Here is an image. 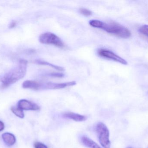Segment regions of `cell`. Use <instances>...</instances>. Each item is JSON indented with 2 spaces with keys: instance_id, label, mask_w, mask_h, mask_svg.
<instances>
[{
  "instance_id": "cell-13",
  "label": "cell",
  "mask_w": 148,
  "mask_h": 148,
  "mask_svg": "<svg viewBox=\"0 0 148 148\" xmlns=\"http://www.w3.org/2000/svg\"><path fill=\"white\" fill-rule=\"evenodd\" d=\"M12 112L17 117L21 119H23L24 117V114L23 110L18 107H13L11 108Z\"/></svg>"
},
{
  "instance_id": "cell-12",
  "label": "cell",
  "mask_w": 148,
  "mask_h": 148,
  "mask_svg": "<svg viewBox=\"0 0 148 148\" xmlns=\"http://www.w3.org/2000/svg\"><path fill=\"white\" fill-rule=\"evenodd\" d=\"M36 63L39 65H43V66H49L51 67L52 68L56 70L60 71H63L64 70V69L61 67L60 66H56V65H53L52 63H49L48 62L45 61H40V60H36L35 61Z\"/></svg>"
},
{
  "instance_id": "cell-20",
  "label": "cell",
  "mask_w": 148,
  "mask_h": 148,
  "mask_svg": "<svg viewBox=\"0 0 148 148\" xmlns=\"http://www.w3.org/2000/svg\"><path fill=\"white\" fill-rule=\"evenodd\" d=\"M131 148V147H128V148Z\"/></svg>"
},
{
  "instance_id": "cell-6",
  "label": "cell",
  "mask_w": 148,
  "mask_h": 148,
  "mask_svg": "<svg viewBox=\"0 0 148 148\" xmlns=\"http://www.w3.org/2000/svg\"><path fill=\"white\" fill-rule=\"evenodd\" d=\"M98 54L101 57L113 60L114 61L117 62L124 65L127 64V63L124 59L110 50L104 49H101L98 50Z\"/></svg>"
},
{
  "instance_id": "cell-10",
  "label": "cell",
  "mask_w": 148,
  "mask_h": 148,
  "mask_svg": "<svg viewBox=\"0 0 148 148\" xmlns=\"http://www.w3.org/2000/svg\"><path fill=\"white\" fill-rule=\"evenodd\" d=\"M2 138L7 146H12L15 143V136L13 134L9 133H4L2 135Z\"/></svg>"
},
{
  "instance_id": "cell-7",
  "label": "cell",
  "mask_w": 148,
  "mask_h": 148,
  "mask_svg": "<svg viewBox=\"0 0 148 148\" xmlns=\"http://www.w3.org/2000/svg\"><path fill=\"white\" fill-rule=\"evenodd\" d=\"M17 107L23 110H40V107L38 105L25 99L20 100L18 102Z\"/></svg>"
},
{
  "instance_id": "cell-11",
  "label": "cell",
  "mask_w": 148,
  "mask_h": 148,
  "mask_svg": "<svg viewBox=\"0 0 148 148\" xmlns=\"http://www.w3.org/2000/svg\"><path fill=\"white\" fill-rule=\"evenodd\" d=\"M82 143L85 147L89 148H101L94 141L87 136H83L81 139Z\"/></svg>"
},
{
  "instance_id": "cell-17",
  "label": "cell",
  "mask_w": 148,
  "mask_h": 148,
  "mask_svg": "<svg viewBox=\"0 0 148 148\" xmlns=\"http://www.w3.org/2000/svg\"><path fill=\"white\" fill-rule=\"evenodd\" d=\"M35 148H48L43 143L40 142H36L34 144Z\"/></svg>"
},
{
  "instance_id": "cell-19",
  "label": "cell",
  "mask_w": 148,
  "mask_h": 148,
  "mask_svg": "<svg viewBox=\"0 0 148 148\" xmlns=\"http://www.w3.org/2000/svg\"><path fill=\"white\" fill-rule=\"evenodd\" d=\"M4 129V123L0 121V132L2 131Z\"/></svg>"
},
{
  "instance_id": "cell-16",
  "label": "cell",
  "mask_w": 148,
  "mask_h": 148,
  "mask_svg": "<svg viewBox=\"0 0 148 148\" xmlns=\"http://www.w3.org/2000/svg\"><path fill=\"white\" fill-rule=\"evenodd\" d=\"M49 75L52 77H58V78H61L64 76V74L63 73H51L49 74Z\"/></svg>"
},
{
  "instance_id": "cell-8",
  "label": "cell",
  "mask_w": 148,
  "mask_h": 148,
  "mask_svg": "<svg viewBox=\"0 0 148 148\" xmlns=\"http://www.w3.org/2000/svg\"><path fill=\"white\" fill-rule=\"evenodd\" d=\"M63 117L65 118L71 119L76 122L84 121L87 120V117L86 116L73 112L65 113L63 114Z\"/></svg>"
},
{
  "instance_id": "cell-4",
  "label": "cell",
  "mask_w": 148,
  "mask_h": 148,
  "mask_svg": "<svg viewBox=\"0 0 148 148\" xmlns=\"http://www.w3.org/2000/svg\"><path fill=\"white\" fill-rule=\"evenodd\" d=\"M39 41L41 43L45 44H51L60 48L65 47V44L60 38L56 35L50 32L41 34L39 36Z\"/></svg>"
},
{
  "instance_id": "cell-2",
  "label": "cell",
  "mask_w": 148,
  "mask_h": 148,
  "mask_svg": "<svg viewBox=\"0 0 148 148\" xmlns=\"http://www.w3.org/2000/svg\"><path fill=\"white\" fill-rule=\"evenodd\" d=\"M27 61L21 60L16 67L0 76L2 87L3 88L7 87L24 77L27 72Z\"/></svg>"
},
{
  "instance_id": "cell-1",
  "label": "cell",
  "mask_w": 148,
  "mask_h": 148,
  "mask_svg": "<svg viewBox=\"0 0 148 148\" xmlns=\"http://www.w3.org/2000/svg\"><path fill=\"white\" fill-rule=\"evenodd\" d=\"M89 23L91 27L103 30L106 32L120 38L127 39L129 38L131 35L129 30L114 21L104 22L99 20H92L90 21Z\"/></svg>"
},
{
  "instance_id": "cell-5",
  "label": "cell",
  "mask_w": 148,
  "mask_h": 148,
  "mask_svg": "<svg viewBox=\"0 0 148 148\" xmlns=\"http://www.w3.org/2000/svg\"><path fill=\"white\" fill-rule=\"evenodd\" d=\"M76 84L75 81L68 82L62 83L47 82L40 83V89H58L65 88L67 87L75 86Z\"/></svg>"
},
{
  "instance_id": "cell-3",
  "label": "cell",
  "mask_w": 148,
  "mask_h": 148,
  "mask_svg": "<svg viewBox=\"0 0 148 148\" xmlns=\"http://www.w3.org/2000/svg\"><path fill=\"white\" fill-rule=\"evenodd\" d=\"M95 131L101 145L104 148H110L109 131L107 126L102 123H98L96 126Z\"/></svg>"
},
{
  "instance_id": "cell-15",
  "label": "cell",
  "mask_w": 148,
  "mask_h": 148,
  "mask_svg": "<svg viewBox=\"0 0 148 148\" xmlns=\"http://www.w3.org/2000/svg\"><path fill=\"white\" fill-rule=\"evenodd\" d=\"M79 11L82 14L85 16H88L92 14V12L90 10L84 8H81L79 10Z\"/></svg>"
},
{
  "instance_id": "cell-14",
  "label": "cell",
  "mask_w": 148,
  "mask_h": 148,
  "mask_svg": "<svg viewBox=\"0 0 148 148\" xmlns=\"http://www.w3.org/2000/svg\"><path fill=\"white\" fill-rule=\"evenodd\" d=\"M139 31L142 34L148 38V25H144L140 27Z\"/></svg>"
},
{
  "instance_id": "cell-9",
  "label": "cell",
  "mask_w": 148,
  "mask_h": 148,
  "mask_svg": "<svg viewBox=\"0 0 148 148\" xmlns=\"http://www.w3.org/2000/svg\"><path fill=\"white\" fill-rule=\"evenodd\" d=\"M23 87L24 89H29L35 90H40V83L33 81H25L23 83Z\"/></svg>"
},
{
  "instance_id": "cell-18",
  "label": "cell",
  "mask_w": 148,
  "mask_h": 148,
  "mask_svg": "<svg viewBox=\"0 0 148 148\" xmlns=\"http://www.w3.org/2000/svg\"><path fill=\"white\" fill-rule=\"evenodd\" d=\"M16 25V22L15 21H13L10 24L9 28H14L15 26Z\"/></svg>"
}]
</instances>
